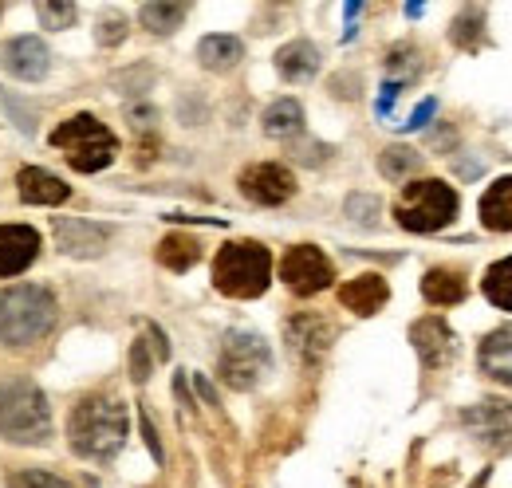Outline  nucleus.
I'll return each mask as SVG.
<instances>
[{
  "label": "nucleus",
  "instance_id": "nucleus-1",
  "mask_svg": "<svg viewBox=\"0 0 512 488\" xmlns=\"http://www.w3.org/2000/svg\"><path fill=\"white\" fill-rule=\"evenodd\" d=\"M67 441L79 457H91V461L115 457L127 441V406L107 394L83 398L67 418Z\"/></svg>",
  "mask_w": 512,
  "mask_h": 488
},
{
  "label": "nucleus",
  "instance_id": "nucleus-2",
  "mask_svg": "<svg viewBox=\"0 0 512 488\" xmlns=\"http://www.w3.org/2000/svg\"><path fill=\"white\" fill-rule=\"evenodd\" d=\"M56 292L44 284H12L0 292V343L32 347L56 327Z\"/></svg>",
  "mask_w": 512,
  "mask_h": 488
},
{
  "label": "nucleus",
  "instance_id": "nucleus-3",
  "mask_svg": "<svg viewBox=\"0 0 512 488\" xmlns=\"http://www.w3.org/2000/svg\"><path fill=\"white\" fill-rule=\"evenodd\" d=\"M52 433V406L40 386L24 378L0 382V437L16 445H44Z\"/></svg>",
  "mask_w": 512,
  "mask_h": 488
},
{
  "label": "nucleus",
  "instance_id": "nucleus-4",
  "mask_svg": "<svg viewBox=\"0 0 512 488\" xmlns=\"http://www.w3.org/2000/svg\"><path fill=\"white\" fill-rule=\"evenodd\" d=\"M272 280V256L268 248L256 241H233L225 244L213 260V284L229 300H256L264 296Z\"/></svg>",
  "mask_w": 512,
  "mask_h": 488
},
{
  "label": "nucleus",
  "instance_id": "nucleus-5",
  "mask_svg": "<svg viewBox=\"0 0 512 488\" xmlns=\"http://www.w3.org/2000/svg\"><path fill=\"white\" fill-rule=\"evenodd\" d=\"M52 146L64 150V158L79 174H99L119 154V138L95 115H71V119H64L52 130Z\"/></svg>",
  "mask_w": 512,
  "mask_h": 488
},
{
  "label": "nucleus",
  "instance_id": "nucleus-6",
  "mask_svg": "<svg viewBox=\"0 0 512 488\" xmlns=\"http://www.w3.org/2000/svg\"><path fill=\"white\" fill-rule=\"evenodd\" d=\"M457 209H461V201H457L453 185L438 182V178H422V182H410L402 189L394 217L410 233H438L457 217Z\"/></svg>",
  "mask_w": 512,
  "mask_h": 488
},
{
  "label": "nucleus",
  "instance_id": "nucleus-7",
  "mask_svg": "<svg viewBox=\"0 0 512 488\" xmlns=\"http://www.w3.org/2000/svg\"><path fill=\"white\" fill-rule=\"evenodd\" d=\"M268 366H272V351H268V343L260 335H253V331L225 335L221 355H217V374L225 378V386L253 390L256 382L268 374Z\"/></svg>",
  "mask_w": 512,
  "mask_h": 488
},
{
  "label": "nucleus",
  "instance_id": "nucleus-8",
  "mask_svg": "<svg viewBox=\"0 0 512 488\" xmlns=\"http://www.w3.org/2000/svg\"><path fill=\"white\" fill-rule=\"evenodd\" d=\"M280 280H284L296 296H316L323 288H331L335 268H331V260L323 256L316 244H296V248H288L284 260H280Z\"/></svg>",
  "mask_w": 512,
  "mask_h": 488
},
{
  "label": "nucleus",
  "instance_id": "nucleus-9",
  "mask_svg": "<svg viewBox=\"0 0 512 488\" xmlns=\"http://www.w3.org/2000/svg\"><path fill=\"white\" fill-rule=\"evenodd\" d=\"M241 193L253 205H284L296 193V178L280 162H256L241 174Z\"/></svg>",
  "mask_w": 512,
  "mask_h": 488
},
{
  "label": "nucleus",
  "instance_id": "nucleus-10",
  "mask_svg": "<svg viewBox=\"0 0 512 488\" xmlns=\"http://www.w3.org/2000/svg\"><path fill=\"white\" fill-rule=\"evenodd\" d=\"M461 422H465V429H469L481 445H493V449L512 445V406L509 402H497V398L477 402V406H469V410L461 414Z\"/></svg>",
  "mask_w": 512,
  "mask_h": 488
},
{
  "label": "nucleus",
  "instance_id": "nucleus-11",
  "mask_svg": "<svg viewBox=\"0 0 512 488\" xmlns=\"http://www.w3.org/2000/svg\"><path fill=\"white\" fill-rule=\"evenodd\" d=\"M56 244L64 248L67 256H99L107 244H111V229L107 225H95V221H83V217H60L56 221Z\"/></svg>",
  "mask_w": 512,
  "mask_h": 488
},
{
  "label": "nucleus",
  "instance_id": "nucleus-12",
  "mask_svg": "<svg viewBox=\"0 0 512 488\" xmlns=\"http://www.w3.org/2000/svg\"><path fill=\"white\" fill-rule=\"evenodd\" d=\"M4 71L12 75V79H24V83H36V79H44L48 75V67H52V56H48V48H44V40L40 36H20V40H12L8 48H4Z\"/></svg>",
  "mask_w": 512,
  "mask_h": 488
},
{
  "label": "nucleus",
  "instance_id": "nucleus-13",
  "mask_svg": "<svg viewBox=\"0 0 512 488\" xmlns=\"http://www.w3.org/2000/svg\"><path fill=\"white\" fill-rule=\"evenodd\" d=\"M40 256V233L32 225H0V276H20Z\"/></svg>",
  "mask_w": 512,
  "mask_h": 488
},
{
  "label": "nucleus",
  "instance_id": "nucleus-14",
  "mask_svg": "<svg viewBox=\"0 0 512 488\" xmlns=\"http://www.w3.org/2000/svg\"><path fill=\"white\" fill-rule=\"evenodd\" d=\"M331 323L320 319V315H296L292 323H288V347H292V355L300 359V363H320L323 351L331 347Z\"/></svg>",
  "mask_w": 512,
  "mask_h": 488
},
{
  "label": "nucleus",
  "instance_id": "nucleus-15",
  "mask_svg": "<svg viewBox=\"0 0 512 488\" xmlns=\"http://www.w3.org/2000/svg\"><path fill=\"white\" fill-rule=\"evenodd\" d=\"M386 300H390V288H386L379 272H363V276H355L339 288V304L355 311V315H375L386 307Z\"/></svg>",
  "mask_w": 512,
  "mask_h": 488
},
{
  "label": "nucleus",
  "instance_id": "nucleus-16",
  "mask_svg": "<svg viewBox=\"0 0 512 488\" xmlns=\"http://www.w3.org/2000/svg\"><path fill=\"white\" fill-rule=\"evenodd\" d=\"M410 335H414V347H418L426 370H438V366H446L453 359V331L442 319H422V323H414Z\"/></svg>",
  "mask_w": 512,
  "mask_h": 488
},
{
  "label": "nucleus",
  "instance_id": "nucleus-17",
  "mask_svg": "<svg viewBox=\"0 0 512 488\" xmlns=\"http://www.w3.org/2000/svg\"><path fill=\"white\" fill-rule=\"evenodd\" d=\"M477 366L481 374H489L493 382L512 386V323L509 327H497L493 335H485L481 351H477Z\"/></svg>",
  "mask_w": 512,
  "mask_h": 488
},
{
  "label": "nucleus",
  "instance_id": "nucleus-18",
  "mask_svg": "<svg viewBox=\"0 0 512 488\" xmlns=\"http://www.w3.org/2000/svg\"><path fill=\"white\" fill-rule=\"evenodd\" d=\"M16 189H20V197L28 205H64L67 197H71V185L64 178H56V174H48V170H40V166L20 170Z\"/></svg>",
  "mask_w": 512,
  "mask_h": 488
},
{
  "label": "nucleus",
  "instance_id": "nucleus-19",
  "mask_svg": "<svg viewBox=\"0 0 512 488\" xmlns=\"http://www.w3.org/2000/svg\"><path fill=\"white\" fill-rule=\"evenodd\" d=\"M276 71L288 79V83H308L316 71H320V48L308 44V40H292L276 52Z\"/></svg>",
  "mask_w": 512,
  "mask_h": 488
},
{
  "label": "nucleus",
  "instance_id": "nucleus-20",
  "mask_svg": "<svg viewBox=\"0 0 512 488\" xmlns=\"http://www.w3.org/2000/svg\"><path fill=\"white\" fill-rule=\"evenodd\" d=\"M481 225L489 233H512V178H501L481 197Z\"/></svg>",
  "mask_w": 512,
  "mask_h": 488
},
{
  "label": "nucleus",
  "instance_id": "nucleus-21",
  "mask_svg": "<svg viewBox=\"0 0 512 488\" xmlns=\"http://www.w3.org/2000/svg\"><path fill=\"white\" fill-rule=\"evenodd\" d=\"M422 296L438 307H453L465 300V276L457 268H430L422 276Z\"/></svg>",
  "mask_w": 512,
  "mask_h": 488
},
{
  "label": "nucleus",
  "instance_id": "nucleus-22",
  "mask_svg": "<svg viewBox=\"0 0 512 488\" xmlns=\"http://www.w3.org/2000/svg\"><path fill=\"white\" fill-rule=\"evenodd\" d=\"M197 60L209 71H233L237 63L245 60V44L237 36H205L197 44Z\"/></svg>",
  "mask_w": 512,
  "mask_h": 488
},
{
  "label": "nucleus",
  "instance_id": "nucleus-23",
  "mask_svg": "<svg viewBox=\"0 0 512 488\" xmlns=\"http://www.w3.org/2000/svg\"><path fill=\"white\" fill-rule=\"evenodd\" d=\"M197 260H201V244L193 241L190 233H170L158 244V264L170 272H190Z\"/></svg>",
  "mask_w": 512,
  "mask_h": 488
},
{
  "label": "nucleus",
  "instance_id": "nucleus-24",
  "mask_svg": "<svg viewBox=\"0 0 512 488\" xmlns=\"http://www.w3.org/2000/svg\"><path fill=\"white\" fill-rule=\"evenodd\" d=\"M304 130V107L296 99H276L264 111V134L268 138H292Z\"/></svg>",
  "mask_w": 512,
  "mask_h": 488
},
{
  "label": "nucleus",
  "instance_id": "nucleus-25",
  "mask_svg": "<svg viewBox=\"0 0 512 488\" xmlns=\"http://www.w3.org/2000/svg\"><path fill=\"white\" fill-rule=\"evenodd\" d=\"M379 170H383L386 182H406L410 174L422 170V154L410 150V146H386L379 154Z\"/></svg>",
  "mask_w": 512,
  "mask_h": 488
},
{
  "label": "nucleus",
  "instance_id": "nucleus-26",
  "mask_svg": "<svg viewBox=\"0 0 512 488\" xmlns=\"http://www.w3.org/2000/svg\"><path fill=\"white\" fill-rule=\"evenodd\" d=\"M138 20H142V28H150L154 36H170V32H178V24L186 20V4H142Z\"/></svg>",
  "mask_w": 512,
  "mask_h": 488
},
{
  "label": "nucleus",
  "instance_id": "nucleus-27",
  "mask_svg": "<svg viewBox=\"0 0 512 488\" xmlns=\"http://www.w3.org/2000/svg\"><path fill=\"white\" fill-rule=\"evenodd\" d=\"M485 296H489L493 307L512 311V256L497 260V264L485 272Z\"/></svg>",
  "mask_w": 512,
  "mask_h": 488
},
{
  "label": "nucleus",
  "instance_id": "nucleus-28",
  "mask_svg": "<svg viewBox=\"0 0 512 488\" xmlns=\"http://www.w3.org/2000/svg\"><path fill=\"white\" fill-rule=\"evenodd\" d=\"M481 28H485V8H465L457 20H453V44L457 48H477L481 44Z\"/></svg>",
  "mask_w": 512,
  "mask_h": 488
},
{
  "label": "nucleus",
  "instance_id": "nucleus-29",
  "mask_svg": "<svg viewBox=\"0 0 512 488\" xmlns=\"http://www.w3.org/2000/svg\"><path fill=\"white\" fill-rule=\"evenodd\" d=\"M347 217H351L355 225H375V217H379V197H375V193H351V197H347Z\"/></svg>",
  "mask_w": 512,
  "mask_h": 488
},
{
  "label": "nucleus",
  "instance_id": "nucleus-30",
  "mask_svg": "<svg viewBox=\"0 0 512 488\" xmlns=\"http://www.w3.org/2000/svg\"><path fill=\"white\" fill-rule=\"evenodd\" d=\"M8 488H71L64 477L56 473H44V469H28V473H16Z\"/></svg>",
  "mask_w": 512,
  "mask_h": 488
},
{
  "label": "nucleus",
  "instance_id": "nucleus-31",
  "mask_svg": "<svg viewBox=\"0 0 512 488\" xmlns=\"http://www.w3.org/2000/svg\"><path fill=\"white\" fill-rule=\"evenodd\" d=\"M40 12V20H44V28H71V20H75V4H40L36 8Z\"/></svg>",
  "mask_w": 512,
  "mask_h": 488
},
{
  "label": "nucleus",
  "instance_id": "nucleus-32",
  "mask_svg": "<svg viewBox=\"0 0 512 488\" xmlns=\"http://www.w3.org/2000/svg\"><path fill=\"white\" fill-rule=\"evenodd\" d=\"M123 36H127V20L123 16H107L99 24V44H119Z\"/></svg>",
  "mask_w": 512,
  "mask_h": 488
},
{
  "label": "nucleus",
  "instance_id": "nucleus-33",
  "mask_svg": "<svg viewBox=\"0 0 512 488\" xmlns=\"http://www.w3.org/2000/svg\"><path fill=\"white\" fill-rule=\"evenodd\" d=\"M130 363H134V378H138V382H146V378H150V363H146V343H138V347H134V359H130Z\"/></svg>",
  "mask_w": 512,
  "mask_h": 488
},
{
  "label": "nucleus",
  "instance_id": "nucleus-34",
  "mask_svg": "<svg viewBox=\"0 0 512 488\" xmlns=\"http://www.w3.org/2000/svg\"><path fill=\"white\" fill-rule=\"evenodd\" d=\"M430 115H434V99H430V103H422V107L414 111V119L406 122V126H426V119H430Z\"/></svg>",
  "mask_w": 512,
  "mask_h": 488
}]
</instances>
